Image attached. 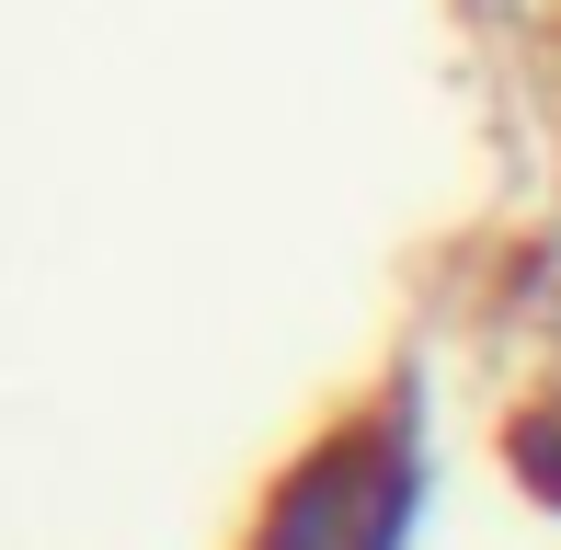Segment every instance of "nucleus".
Instances as JSON below:
<instances>
[{"label":"nucleus","mask_w":561,"mask_h":550,"mask_svg":"<svg viewBox=\"0 0 561 550\" xmlns=\"http://www.w3.org/2000/svg\"><path fill=\"white\" fill-rule=\"evenodd\" d=\"M401 516H413V447H401V424H333L275 482L252 550H390Z\"/></svg>","instance_id":"nucleus-1"},{"label":"nucleus","mask_w":561,"mask_h":550,"mask_svg":"<svg viewBox=\"0 0 561 550\" xmlns=\"http://www.w3.org/2000/svg\"><path fill=\"white\" fill-rule=\"evenodd\" d=\"M516 470H527L539 505H561V413H527V424H516Z\"/></svg>","instance_id":"nucleus-2"}]
</instances>
